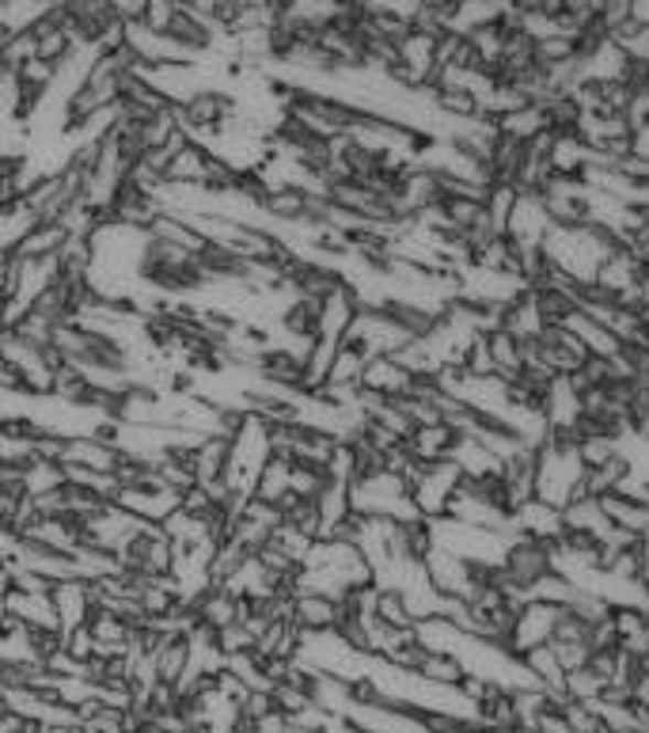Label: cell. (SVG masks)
<instances>
[{
	"mask_svg": "<svg viewBox=\"0 0 649 733\" xmlns=\"http://www.w3.org/2000/svg\"><path fill=\"white\" fill-rule=\"evenodd\" d=\"M562 532H577V536H588V540H608L612 536V521L608 514H604L601 498H593V494H581L574 498L570 506H562Z\"/></svg>",
	"mask_w": 649,
	"mask_h": 733,
	"instance_id": "4fadbf2b",
	"label": "cell"
},
{
	"mask_svg": "<svg viewBox=\"0 0 649 733\" xmlns=\"http://www.w3.org/2000/svg\"><path fill=\"white\" fill-rule=\"evenodd\" d=\"M8 604V616L20 619V624H28L34 630H62V624H57V608L54 601H50V593H20L12 590L4 596Z\"/></svg>",
	"mask_w": 649,
	"mask_h": 733,
	"instance_id": "e0dca14e",
	"label": "cell"
},
{
	"mask_svg": "<svg viewBox=\"0 0 649 733\" xmlns=\"http://www.w3.org/2000/svg\"><path fill=\"white\" fill-rule=\"evenodd\" d=\"M601 506L608 514L612 528L635 536V540L649 536V502H638L630 494H608V498H601Z\"/></svg>",
	"mask_w": 649,
	"mask_h": 733,
	"instance_id": "d6986e66",
	"label": "cell"
},
{
	"mask_svg": "<svg viewBox=\"0 0 649 733\" xmlns=\"http://www.w3.org/2000/svg\"><path fill=\"white\" fill-rule=\"evenodd\" d=\"M581 494H585V460H581L577 445L547 441L536 449V498L562 509Z\"/></svg>",
	"mask_w": 649,
	"mask_h": 733,
	"instance_id": "7a4b0ae2",
	"label": "cell"
},
{
	"mask_svg": "<svg viewBox=\"0 0 649 733\" xmlns=\"http://www.w3.org/2000/svg\"><path fill=\"white\" fill-rule=\"evenodd\" d=\"M486 346H490L494 377L506 380V385L517 377H524V343H517L509 331L494 327V331H486Z\"/></svg>",
	"mask_w": 649,
	"mask_h": 733,
	"instance_id": "ffe728a7",
	"label": "cell"
},
{
	"mask_svg": "<svg viewBox=\"0 0 649 733\" xmlns=\"http://www.w3.org/2000/svg\"><path fill=\"white\" fill-rule=\"evenodd\" d=\"M217 646L225 658H236V654H255V635L244 624H232L225 630H217Z\"/></svg>",
	"mask_w": 649,
	"mask_h": 733,
	"instance_id": "d590c367",
	"label": "cell"
},
{
	"mask_svg": "<svg viewBox=\"0 0 649 733\" xmlns=\"http://www.w3.org/2000/svg\"><path fill=\"white\" fill-rule=\"evenodd\" d=\"M512 532L532 536V540H543V543H554L562 536V509L532 498L528 506H520L517 514H512Z\"/></svg>",
	"mask_w": 649,
	"mask_h": 733,
	"instance_id": "2e32d148",
	"label": "cell"
},
{
	"mask_svg": "<svg viewBox=\"0 0 649 733\" xmlns=\"http://www.w3.org/2000/svg\"><path fill=\"white\" fill-rule=\"evenodd\" d=\"M50 601H54V608H57L62 635L73 627H84L91 612H96V604H91V582H80V578H73V582H57L54 590H50Z\"/></svg>",
	"mask_w": 649,
	"mask_h": 733,
	"instance_id": "7c38bea8",
	"label": "cell"
},
{
	"mask_svg": "<svg viewBox=\"0 0 649 733\" xmlns=\"http://www.w3.org/2000/svg\"><path fill=\"white\" fill-rule=\"evenodd\" d=\"M372 616L380 619L383 627H399V630L414 627V616H410L403 593H399L396 585H376V608H372Z\"/></svg>",
	"mask_w": 649,
	"mask_h": 733,
	"instance_id": "f546056e",
	"label": "cell"
},
{
	"mask_svg": "<svg viewBox=\"0 0 649 733\" xmlns=\"http://www.w3.org/2000/svg\"><path fill=\"white\" fill-rule=\"evenodd\" d=\"M559 616H562V608H554V604H547V601H524V604L517 608V619H512V627H509L506 650L512 654V658H520V654L536 650V646H547V643L554 638Z\"/></svg>",
	"mask_w": 649,
	"mask_h": 733,
	"instance_id": "277c9868",
	"label": "cell"
},
{
	"mask_svg": "<svg viewBox=\"0 0 649 733\" xmlns=\"http://www.w3.org/2000/svg\"><path fill=\"white\" fill-rule=\"evenodd\" d=\"M623 240L601 225H581V228H551L543 240V255L551 262L554 274L588 285L604 259L619 247Z\"/></svg>",
	"mask_w": 649,
	"mask_h": 733,
	"instance_id": "6da1fadb",
	"label": "cell"
},
{
	"mask_svg": "<svg viewBox=\"0 0 649 733\" xmlns=\"http://www.w3.org/2000/svg\"><path fill=\"white\" fill-rule=\"evenodd\" d=\"M8 39H12V31H8V28H4V20H0V46H4Z\"/></svg>",
	"mask_w": 649,
	"mask_h": 733,
	"instance_id": "f6af8a7d",
	"label": "cell"
},
{
	"mask_svg": "<svg viewBox=\"0 0 649 733\" xmlns=\"http://www.w3.org/2000/svg\"><path fill=\"white\" fill-rule=\"evenodd\" d=\"M551 570H554L551 543L509 532L506 551H501V562H498V574L506 578L509 585H517V590H524L528 596H532V585L540 582L543 574H551Z\"/></svg>",
	"mask_w": 649,
	"mask_h": 733,
	"instance_id": "3957f363",
	"label": "cell"
},
{
	"mask_svg": "<svg viewBox=\"0 0 649 733\" xmlns=\"http://www.w3.org/2000/svg\"><path fill=\"white\" fill-rule=\"evenodd\" d=\"M456 369H459V373H467V377H475V380L494 377L490 346H486V335H483V331H478V335L472 338V343L464 346V354H459Z\"/></svg>",
	"mask_w": 649,
	"mask_h": 733,
	"instance_id": "d6a6232c",
	"label": "cell"
},
{
	"mask_svg": "<svg viewBox=\"0 0 649 733\" xmlns=\"http://www.w3.org/2000/svg\"><path fill=\"white\" fill-rule=\"evenodd\" d=\"M635 475V464H630L627 449H623L619 456H612L608 464H596V467H585V494H593V498H608V494H619L623 483Z\"/></svg>",
	"mask_w": 649,
	"mask_h": 733,
	"instance_id": "7402d4cb",
	"label": "cell"
},
{
	"mask_svg": "<svg viewBox=\"0 0 649 733\" xmlns=\"http://www.w3.org/2000/svg\"><path fill=\"white\" fill-rule=\"evenodd\" d=\"M342 624V601L315 590L293 593V627L301 635H331Z\"/></svg>",
	"mask_w": 649,
	"mask_h": 733,
	"instance_id": "8992f818",
	"label": "cell"
},
{
	"mask_svg": "<svg viewBox=\"0 0 649 733\" xmlns=\"http://www.w3.org/2000/svg\"><path fill=\"white\" fill-rule=\"evenodd\" d=\"M588 650H619V635H615V624H612V612L604 619H596V624H588Z\"/></svg>",
	"mask_w": 649,
	"mask_h": 733,
	"instance_id": "f35d334b",
	"label": "cell"
},
{
	"mask_svg": "<svg viewBox=\"0 0 649 733\" xmlns=\"http://www.w3.org/2000/svg\"><path fill=\"white\" fill-rule=\"evenodd\" d=\"M115 506L144 525H164L179 509V494L167 487H118Z\"/></svg>",
	"mask_w": 649,
	"mask_h": 733,
	"instance_id": "ba28073f",
	"label": "cell"
},
{
	"mask_svg": "<svg viewBox=\"0 0 649 733\" xmlns=\"http://www.w3.org/2000/svg\"><path fill=\"white\" fill-rule=\"evenodd\" d=\"M509 28L512 23H506V20H494V23H483V28H475V31H467V46H472V54H475V62L483 65L486 73H498V65H501V50H506V35H509Z\"/></svg>",
	"mask_w": 649,
	"mask_h": 733,
	"instance_id": "44dd1931",
	"label": "cell"
},
{
	"mask_svg": "<svg viewBox=\"0 0 649 733\" xmlns=\"http://www.w3.org/2000/svg\"><path fill=\"white\" fill-rule=\"evenodd\" d=\"M627 168H630V172H635V175H642V179H649V168H638V164H630V160H627Z\"/></svg>",
	"mask_w": 649,
	"mask_h": 733,
	"instance_id": "ee69618b",
	"label": "cell"
},
{
	"mask_svg": "<svg viewBox=\"0 0 649 733\" xmlns=\"http://www.w3.org/2000/svg\"><path fill=\"white\" fill-rule=\"evenodd\" d=\"M577 593H581V585L570 582L562 570H551V574H543L540 582L532 585V601H547V604H554V608H570Z\"/></svg>",
	"mask_w": 649,
	"mask_h": 733,
	"instance_id": "4dcf8cb0",
	"label": "cell"
},
{
	"mask_svg": "<svg viewBox=\"0 0 649 733\" xmlns=\"http://www.w3.org/2000/svg\"><path fill=\"white\" fill-rule=\"evenodd\" d=\"M414 638L422 650L430 654H459V646H464V630L452 624L448 616H430V619H418L414 624Z\"/></svg>",
	"mask_w": 649,
	"mask_h": 733,
	"instance_id": "603a6c76",
	"label": "cell"
},
{
	"mask_svg": "<svg viewBox=\"0 0 649 733\" xmlns=\"http://www.w3.org/2000/svg\"><path fill=\"white\" fill-rule=\"evenodd\" d=\"M267 714H273V696L267 692V688H251L244 703H239V719L259 722V719H267Z\"/></svg>",
	"mask_w": 649,
	"mask_h": 733,
	"instance_id": "74e56055",
	"label": "cell"
},
{
	"mask_svg": "<svg viewBox=\"0 0 649 733\" xmlns=\"http://www.w3.org/2000/svg\"><path fill=\"white\" fill-rule=\"evenodd\" d=\"M414 672L425 680V685H437V688H459L467 680V665L459 661L456 654H430L425 650V658Z\"/></svg>",
	"mask_w": 649,
	"mask_h": 733,
	"instance_id": "83f0119b",
	"label": "cell"
},
{
	"mask_svg": "<svg viewBox=\"0 0 649 733\" xmlns=\"http://www.w3.org/2000/svg\"><path fill=\"white\" fill-rule=\"evenodd\" d=\"M554 646V654H559V661H562V669L566 672H574V669H581V665H588V643H551Z\"/></svg>",
	"mask_w": 649,
	"mask_h": 733,
	"instance_id": "60d3db41",
	"label": "cell"
},
{
	"mask_svg": "<svg viewBox=\"0 0 649 733\" xmlns=\"http://www.w3.org/2000/svg\"><path fill=\"white\" fill-rule=\"evenodd\" d=\"M289 472H293V460L270 453V460L262 464V472H259V479H255L251 498L270 502V506H281V502L289 498Z\"/></svg>",
	"mask_w": 649,
	"mask_h": 733,
	"instance_id": "4316f807",
	"label": "cell"
},
{
	"mask_svg": "<svg viewBox=\"0 0 649 733\" xmlns=\"http://www.w3.org/2000/svg\"><path fill=\"white\" fill-rule=\"evenodd\" d=\"M551 213H547L540 194H520L517 206H512V217L506 225V236L520 251H532V247H543L547 233H551Z\"/></svg>",
	"mask_w": 649,
	"mask_h": 733,
	"instance_id": "52a82bcc",
	"label": "cell"
},
{
	"mask_svg": "<svg viewBox=\"0 0 649 733\" xmlns=\"http://www.w3.org/2000/svg\"><path fill=\"white\" fill-rule=\"evenodd\" d=\"M175 12H179V0H149L137 23H144L149 31H167L171 20H175Z\"/></svg>",
	"mask_w": 649,
	"mask_h": 733,
	"instance_id": "8d00e7d4",
	"label": "cell"
},
{
	"mask_svg": "<svg viewBox=\"0 0 649 733\" xmlns=\"http://www.w3.org/2000/svg\"><path fill=\"white\" fill-rule=\"evenodd\" d=\"M31 39H34V57H39V62L62 65L76 54V39L68 35V28L62 23V15H57L54 8H50V12L34 23Z\"/></svg>",
	"mask_w": 649,
	"mask_h": 733,
	"instance_id": "8fae6325",
	"label": "cell"
},
{
	"mask_svg": "<svg viewBox=\"0 0 649 733\" xmlns=\"http://www.w3.org/2000/svg\"><path fill=\"white\" fill-rule=\"evenodd\" d=\"M62 467H84V472H102L115 475L122 464V449L115 441H102L96 433H76V438L62 441V453H57Z\"/></svg>",
	"mask_w": 649,
	"mask_h": 733,
	"instance_id": "5b68a950",
	"label": "cell"
},
{
	"mask_svg": "<svg viewBox=\"0 0 649 733\" xmlns=\"http://www.w3.org/2000/svg\"><path fill=\"white\" fill-rule=\"evenodd\" d=\"M498 133H506V138L528 144L532 138H540V133L551 130V115H547V104H528L520 110H512V115L498 118Z\"/></svg>",
	"mask_w": 649,
	"mask_h": 733,
	"instance_id": "cb8c5ba5",
	"label": "cell"
},
{
	"mask_svg": "<svg viewBox=\"0 0 649 733\" xmlns=\"http://www.w3.org/2000/svg\"><path fill=\"white\" fill-rule=\"evenodd\" d=\"M520 665H524L528 677H532L540 688H547V692L559 696V699H566V669H562V661H559V654H554L551 643L520 654Z\"/></svg>",
	"mask_w": 649,
	"mask_h": 733,
	"instance_id": "ac0fdd59",
	"label": "cell"
},
{
	"mask_svg": "<svg viewBox=\"0 0 649 733\" xmlns=\"http://www.w3.org/2000/svg\"><path fill=\"white\" fill-rule=\"evenodd\" d=\"M323 483H327V472H323V467L293 464V472H289V494H296V498H304V502H315V494L323 491Z\"/></svg>",
	"mask_w": 649,
	"mask_h": 733,
	"instance_id": "836d02e7",
	"label": "cell"
},
{
	"mask_svg": "<svg viewBox=\"0 0 649 733\" xmlns=\"http://www.w3.org/2000/svg\"><path fill=\"white\" fill-rule=\"evenodd\" d=\"M285 733H312V730H304V726H296V722H289Z\"/></svg>",
	"mask_w": 649,
	"mask_h": 733,
	"instance_id": "bcb514c9",
	"label": "cell"
},
{
	"mask_svg": "<svg viewBox=\"0 0 649 733\" xmlns=\"http://www.w3.org/2000/svg\"><path fill=\"white\" fill-rule=\"evenodd\" d=\"M456 441L459 433L448 422H433V425H414V433H410L403 445L418 464H441V460H452Z\"/></svg>",
	"mask_w": 649,
	"mask_h": 733,
	"instance_id": "5bb4252c",
	"label": "cell"
},
{
	"mask_svg": "<svg viewBox=\"0 0 649 733\" xmlns=\"http://www.w3.org/2000/svg\"><path fill=\"white\" fill-rule=\"evenodd\" d=\"M627 160H630V164H638V168H649V122H642V126H635V130H630Z\"/></svg>",
	"mask_w": 649,
	"mask_h": 733,
	"instance_id": "ab89813d",
	"label": "cell"
},
{
	"mask_svg": "<svg viewBox=\"0 0 649 733\" xmlns=\"http://www.w3.org/2000/svg\"><path fill=\"white\" fill-rule=\"evenodd\" d=\"M152 665H156V680H160V685L175 688L179 680H183L186 665H191V646H186V635L164 638V643L156 646V654H152Z\"/></svg>",
	"mask_w": 649,
	"mask_h": 733,
	"instance_id": "484cf974",
	"label": "cell"
},
{
	"mask_svg": "<svg viewBox=\"0 0 649 733\" xmlns=\"http://www.w3.org/2000/svg\"><path fill=\"white\" fill-rule=\"evenodd\" d=\"M630 20H638L642 28H649V0H630Z\"/></svg>",
	"mask_w": 649,
	"mask_h": 733,
	"instance_id": "7bdbcfd3",
	"label": "cell"
},
{
	"mask_svg": "<svg viewBox=\"0 0 649 733\" xmlns=\"http://www.w3.org/2000/svg\"><path fill=\"white\" fill-rule=\"evenodd\" d=\"M517 198H520L517 186L501 183V179H494L490 191H486L483 209H486V220H490V228L498 236H506V225H509V217H512V206H517Z\"/></svg>",
	"mask_w": 649,
	"mask_h": 733,
	"instance_id": "f1b7e54d",
	"label": "cell"
},
{
	"mask_svg": "<svg viewBox=\"0 0 649 733\" xmlns=\"http://www.w3.org/2000/svg\"><path fill=\"white\" fill-rule=\"evenodd\" d=\"M357 312H361V301H357V289L349 281H342L335 293H327L320 301V323H315V338H331V343H342L354 327Z\"/></svg>",
	"mask_w": 649,
	"mask_h": 733,
	"instance_id": "9c48e42d",
	"label": "cell"
},
{
	"mask_svg": "<svg viewBox=\"0 0 649 733\" xmlns=\"http://www.w3.org/2000/svg\"><path fill=\"white\" fill-rule=\"evenodd\" d=\"M574 57H581V50H577L574 39L551 35V39L536 42V62H540V65H562V62H574Z\"/></svg>",
	"mask_w": 649,
	"mask_h": 733,
	"instance_id": "e575fe53",
	"label": "cell"
},
{
	"mask_svg": "<svg viewBox=\"0 0 649 733\" xmlns=\"http://www.w3.org/2000/svg\"><path fill=\"white\" fill-rule=\"evenodd\" d=\"M0 391H23L20 373H15V365H8L4 357H0Z\"/></svg>",
	"mask_w": 649,
	"mask_h": 733,
	"instance_id": "b9f144b4",
	"label": "cell"
},
{
	"mask_svg": "<svg viewBox=\"0 0 649 733\" xmlns=\"http://www.w3.org/2000/svg\"><path fill=\"white\" fill-rule=\"evenodd\" d=\"M604 680L596 677L588 665H581V669H574V672H566V699L570 703H601V696H604Z\"/></svg>",
	"mask_w": 649,
	"mask_h": 733,
	"instance_id": "1f68e13d",
	"label": "cell"
},
{
	"mask_svg": "<svg viewBox=\"0 0 649 733\" xmlns=\"http://www.w3.org/2000/svg\"><path fill=\"white\" fill-rule=\"evenodd\" d=\"M410 388H414V377H410L396 357L391 354L369 357V365H365V373H361V391H372V396H380V399H403V396H410Z\"/></svg>",
	"mask_w": 649,
	"mask_h": 733,
	"instance_id": "30bf717a",
	"label": "cell"
},
{
	"mask_svg": "<svg viewBox=\"0 0 649 733\" xmlns=\"http://www.w3.org/2000/svg\"><path fill=\"white\" fill-rule=\"evenodd\" d=\"M501 331H509L517 343H532V338H540L543 335V327H547V320H543V312H540V304H536V297H532V289H520L517 297L501 309V323H498Z\"/></svg>",
	"mask_w": 649,
	"mask_h": 733,
	"instance_id": "9a60e30c",
	"label": "cell"
},
{
	"mask_svg": "<svg viewBox=\"0 0 649 733\" xmlns=\"http://www.w3.org/2000/svg\"><path fill=\"white\" fill-rule=\"evenodd\" d=\"M65 240H68V233L57 225V220H39V225L15 244L12 255L15 259H54V255L65 247Z\"/></svg>",
	"mask_w": 649,
	"mask_h": 733,
	"instance_id": "d4e9b609",
	"label": "cell"
}]
</instances>
